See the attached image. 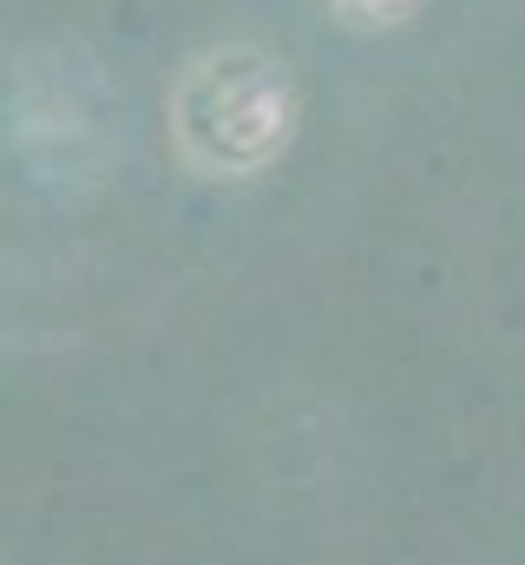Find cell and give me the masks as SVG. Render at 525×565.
Wrapping results in <instances>:
<instances>
[{"label": "cell", "mask_w": 525, "mask_h": 565, "mask_svg": "<svg viewBox=\"0 0 525 565\" xmlns=\"http://www.w3.org/2000/svg\"><path fill=\"white\" fill-rule=\"evenodd\" d=\"M171 126L197 171L244 178L269 164L296 126V93H289L282 60H269L257 46L204 53L171 99Z\"/></svg>", "instance_id": "6da1fadb"}, {"label": "cell", "mask_w": 525, "mask_h": 565, "mask_svg": "<svg viewBox=\"0 0 525 565\" xmlns=\"http://www.w3.org/2000/svg\"><path fill=\"white\" fill-rule=\"evenodd\" d=\"M342 7V20H355V26H394V20H407L420 0H335Z\"/></svg>", "instance_id": "7a4b0ae2"}]
</instances>
